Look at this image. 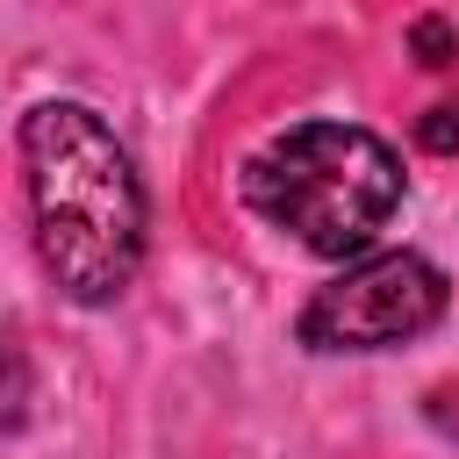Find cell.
<instances>
[{"label":"cell","mask_w":459,"mask_h":459,"mask_svg":"<svg viewBox=\"0 0 459 459\" xmlns=\"http://www.w3.org/2000/svg\"><path fill=\"white\" fill-rule=\"evenodd\" d=\"M416 143H423V151H459V100H437V108L416 122Z\"/></svg>","instance_id":"4"},{"label":"cell","mask_w":459,"mask_h":459,"mask_svg":"<svg viewBox=\"0 0 459 459\" xmlns=\"http://www.w3.org/2000/svg\"><path fill=\"white\" fill-rule=\"evenodd\" d=\"M244 201L316 258H351L402 208V158L373 129L301 122L244 165Z\"/></svg>","instance_id":"2"},{"label":"cell","mask_w":459,"mask_h":459,"mask_svg":"<svg viewBox=\"0 0 459 459\" xmlns=\"http://www.w3.org/2000/svg\"><path fill=\"white\" fill-rule=\"evenodd\" d=\"M416 50H423V65H452V36L437 22H416Z\"/></svg>","instance_id":"5"},{"label":"cell","mask_w":459,"mask_h":459,"mask_svg":"<svg viewBox=\"0 0 459 459\" xmlns=\"http://www.w3.org/2000/svg\"><path fill=\"white\" fill-rule=\"evenodd\" d=\"M445 316V273L416 251H380L330 287L308 294L301 308V344L316 351H380L402 337H423Z\"/></svg>","instance_id":"3"},{"label":"cell","mask_w":459,"mask_h":459,"mask_svg":"<svg viewBox=\"0 0 459 459\" xmlns=\"http://www.w3.org/2000/svg\"><path fill=\"white\" fill-rule=\"evenodd\" d=\"M22 165L50 280L86 308L115 301L143 265V186L115 129L79 100H43L22 122Z\"/></svg>","instance_id":"1"}]
</instances>
